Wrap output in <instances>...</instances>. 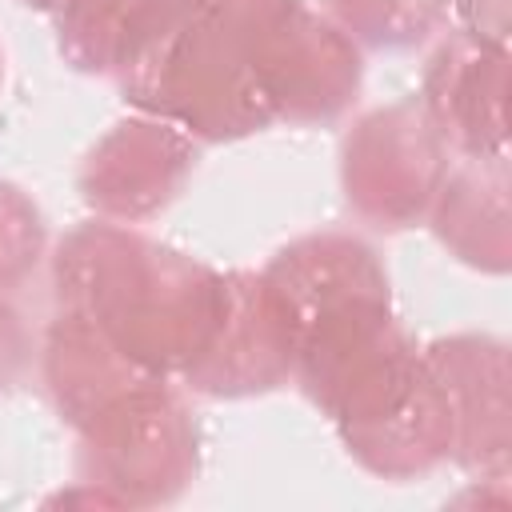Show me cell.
<instances>
[{
  "label": "cell",
  "mask_w": 512,
  "mask_h": 512,
  "mask_svg": "<svg viewBox=\"0 0 512 512\" xmlns=\"http://www.w3.org/2000/svg\"><path fill=\"white\" fill-rule=\"evenodd\" d=\"M360 48L324 12L296 8L260 52V80L272 120L328 124L344 116L360 92Z\"/></svg>",
  "instance_id": "7"
},
{
  "label": "cell",
  "mask_w": 512,
  "mask_h": 512,
  "mask_svg": "<svg viewBox=\"0 0 512 512\" xmlns=\"http://www.w3.org/2000/svg\"><path fill=\"white\" fill-rule=\"evenodd\" d=\"M196 164V140L156 116L112 124L80 168V200L116 224H140L168 208Z\"/></svg>",
  "instance_id": "6"
},
{
  "label": "cell",
  "mask_w": 512,
  "mask_h": 512,
  "mask_svg": "<svg viewBox=\"0 0 512 512\" xmlns=\"http://www.w3.org/2000/svg\"><path fill=\"white\" fill-rule=\"evenodd\" d=\"M40 368H44V384H48L56 412L72 420L76 428L88 416H96L104 404H112L116 396L132 392L136 384L160 380V376L140 372L92 320L68 308H56L44 332Z\"/></svg>",
  "instance_id": "10"
},
{
  "label": "cell",
  "mask_w": 512,
  "mask_h": 512,
  "mask_svg": "<svg viewBox=\"0 0 512 512\" xmlns=\"http://www.w3.org/2000/svg\"><path fill=\"white\" fill-rule=\"evenodd\" d=\"M200 432L168 380H144L80 424L76 468L112 504H168L196 476Z\"/></svg>",
  "instance_id": "3"
},
{
  "label": "cell",
  "mask_w": 512,
  "mask_h": 512,
  "mask_svg": "<svg viewBox=\"0 0 512 512\" xmlns=\"http://www.w3.org/2000/svg\"><path fill=\"white\" fill-rule=\"evenodd\" d=\"M452 0H328V20L340 24L356 48H416L448 16Z\"/></svg>",
  "instance_id": "13"
},
{
  "label": "cell",
  "mask_w": 512,
  "mask_h": 512,
  "mask_svg": "<svg viewBox=\"0 0 512 512\" xmlns=\"http://www.w3.org/2000/svg\"><path fill=\"white\" fill-rule=\"evenodd\" d=\"M452 152L416 100L376 108L352 124L340 148V184L348 208L384 232L428 216Z\"/></svg>",
  "instance_id": "4"
},
{
  "label": "cell",
  "mask_w": 512,
  "mask_h": 512,
  "mask_svg": "<svg viewBox=\"0 0 512 512\" xmlns=\"http://www.w3.org/2000/svg\"><path fill=\"white\" fill-rule=\"evenodd\" d=\"M296 8L300 0H184L164 36L116 80L136 112L188 140H240L272 124L260 52Z\"/></svg>",
  "instance_id": "2"
},
{
  "label": "cell",
  "mask_w": 512,
  "mask_h": 512,
  "mask_svg": "<svg viewBox=\"0 0 512 512\" xmlns=\"http://www.w3.org/2000/svg\"><path fill=\"white\" fill-rule=\"evenodd\" d=\"M460 16V32L488 40V44H508V0H452Z\"/></svg>",
  "instance_id": "16"
},
{
  "label": "cell",
  "mask_w": 512,
  "mask_h": 512,
  "mask_svg": "<svg viewBox=\"0 0 512 512\" xmlns=\"http://www.w3.org/2000/svg\"><path fill=\"white\" fill-rule=\"evenodd\" d=\"M0 80H4V56H0Z\"/></svg>",
  "instance_id": "18"
},
{
  "label": "cell",
  "mask_w": 512,
  "mask_h": 512,
  "mask_svg": "<svg viewBox=\"0 0 512 512\" xmlns=\"http://www.w3.org/2000/svg\"><path fill=\"white\" fill-rule=\"evenodd\" d=\"M428 220L440 244L480 268L504 272L508 268V164L504 156H460L448 168Z\"/></svg>",
  "instance_id": "11"
},
{
  "label": "cell",
  "mask_w": 512,
  "mask_h": 512,
  "mask_svg": "<svg viewBox=\"0 0 512 512\" xmlns=\"http://www.w3.org/2000/svg\"><path fill=\"white\" fill-rule=\"evenodd\" d=\"M52 284L56 308L92 320L140 372L160 380L196 364L224 304V272L136 224L100 216L64 236Z\"/></svg>",
  "instance_id": "1"
},
{
  "label": "cell",
  "mask_w": 512,
  "mask_h": 512,
  "mask_svg": "<svg viewBox=\"0 0 512 512\" xmlns=\"http://www.w3.org/2000/svg\"><path fill=\"white\" fill-rule=\"evenodd\" d=\"M428 364L452 412V460L480 480L508 472V356L492 336L436 340Z\"/></svg>",
  "instance_id": "9"
},
{
  "label": "cell",
  "mask_w": 512,
  "mask_h": 512,
  "mask_svg": "<svg viewBox=\"0 0 512 512\" xmlns=\"http://www.w3.org/2000/svg\"><path fill=\"white\" fill-rule=\"evenodd\" d=\"M32 332L20 316V308L0 292V392L16 388L32 368Z\"/></svg>",
  "instance_id": "15"
},
{
  "label": "cell",
  "mask_w": 512,
  "mask_h": 512,
  "mask_svg": "<svg viewBox=\"0 0 512 512\" xmlns=\"http://www.w3.org/2000/svg\"><path fill=\"white\" fill-rule=\"evenodd\" d=\"M20 4H28V8H40V12H56L64 0H20Z\"/></svg>",
  "instance_id": "17"
},
{
  "label": "cell",
  "mask_w": 512,
  "mask_h": 512,
  "mask_svg": "<svg viewBox=\"0 0 512 512\" xmlns=\"http://www.w3.org/2000/svg\"><path fill=\"white\" fill-rule=\"evenodd\" d=\"M184 0H64L56 16L60 56L76 72H128L176 20Z\"/></svg>",
  "instance_id": "12"
},
{
  "label": "cell",
  "mask_w": 512,
  "mask_h": 512,
  "mask_svg": "<svg viewBox=\"0 0 512 512\" xmlns=\"http://www.w3.org/2000/svg\"><path fill=\"white\" fill-rule=\"evenodd\" d=\"M296 368V324L264 272H224L220 320L180 376L208 396H256L280 388Z\"/></svg>",
  "instance_id": "5"
},
{
  "label": "cell",
  "mask_w": 512,
  "mask_h": 512,
  "mask_svg": "<svg viewBox=\"0 0 512 512\" xmlns=\"http://www.w3.org/2000/svg\"><path fill=\"white\" fill-rule=\"evenodd\" d=\"M44 252V220L40 208L16 188L0 180V292L24 284Z\"/></svg>",
  "instance_id": "14"
},
{
  "label": "cell",
  "mask_w": 512,
  "mask_h": 512,
  "mask_svg": "<svg viewBox=\"0 0 512 512\" xmlns=\"http://www.w3.org/2000/svg\"><path fill=\"white\" fill-rule=\"evenodd\" d=\"M508 48L452 32L424 68L420 108L456 156H504Z\"/></svg>",
  "instance_id": "8"
}]
</instances>
